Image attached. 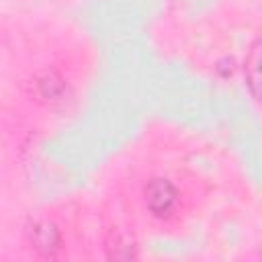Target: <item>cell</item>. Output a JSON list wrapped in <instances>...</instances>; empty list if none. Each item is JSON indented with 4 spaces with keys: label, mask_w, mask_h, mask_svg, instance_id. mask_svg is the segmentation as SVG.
<instances>
[{
    "label": "cell",
    "mask_w": 262,
    "mask_h": 262,
    "mask_svg": "<svg viewBox=\"0 0 262 262\" xmlns=\"http://www.w3.org/2000/svg\"><path fill=\"white\" fill-rule=\"evenodd\" d=\"M143 194H145L147 209L154 215H158V217L168 215L174 209L176 201H178V192H176L174 184L170 180H166V178H154V180H149L147 186H145V190H143Z\"/></svg>",
    "instance_id": "6da1fadb"
},
{
    "label": "cell",
    "mask_w": 262,
    "mask_h": 262,
    "mask_svg": "<svg viewBox=\"0 0 262 262\" xmlns=\"http://www.w3.org/2000/svg\"><path fill=\"white\" fill-rule=\"evenodd\" d=\"M29 235H31L33 248L43 256H53L59 250V244H61L59 229L51 221H35Z\"/></svg>",
    "instance_id": "7a4b0ae2"
},
{
    "label": "cell",
    "mask_w": 262,
    "mask_h": 262,
    "mask_svg": "<svg viewBox=\"0 0 262 262\" xmlns=\"http://www.w3.org/2000/svg\"><path fill=\"white\" fill-rule=\"evenodd\" d=\"M246 82L250 92L262 100V39H258L246 57Z\"/></svg>",
    "instance_id": "3957f363"
},
{
    "label": "cell",
    "mask_w": 262,
    "mask_h": 262,
    "mask_svg": "<svg viewBox=\"0 0 262 262\" xmlns=\"http://www.w3.org/2000/svg\"><path fill=\"white\" fill-rule=\"evenodd\" d=\"M63 92H66V86H63V80L55 74H45V78L39 80V94L47 100H63Z\"/></svg>",
    "instance_id": "277c9868"
}]
</instances>
